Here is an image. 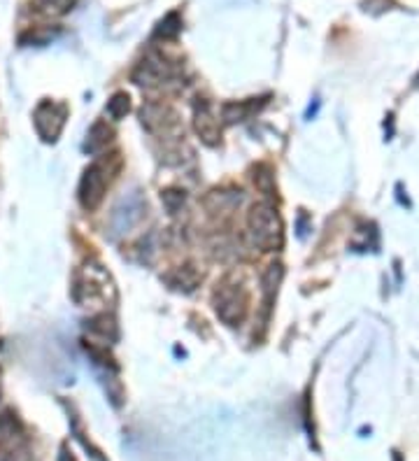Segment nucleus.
<instances>
[{"label": "nucleus", "instance_id": "nucleus-1", "mask_svg": "<svg viewBox=\"0 0 419 461\" xmlns=\"http://www.w3.org/2000/svg\"><path fill=\"white\" fill-rule=\"evenodd\" d=\"M247 229H250L251 245L263 252H275L285 242V229L278 210L270 203H254L247 214Z\"/></svg>", "mask_w": 419, "mask_h": 461}, {"label": "nucleus", "instance_id": "nucleus-2", "mask_svg": "<svg viewBox=\"0 0 419 461\" xmlns=\"http://www.w3.org/2000/svg\"><path fill=\"white\" fill-rule=\"evenodd\" d=\"M119 168V158L117 154L110 158H101V161H96L91 164L89 168L84 170L82 182H79V203H82L84 210H94L101 208L103 198L107 194V186L112 182V173Z\"/></svg>", "mask_w": 419, "mask_h": 461}, {"label": "nucleus", "instance_id": "nucleus-3", "mask_svg": "<svg viewBox=\"0 0 419 461\" xmlns=\"http://www.w3.org/2000/svg\"><path fill=\"white\" fill-rule=\"evenodd\" d=\"M214 312L226 327H241L250 312V294L238 282H222L213 294Z\"/></svg>", "mask_w": 419, "mask_h": 461}, {"label": "nucleus", "instance_id": "nucleus-4", "mask_svg": "<svg viewBox=\"0 0 419 461\" xmlns=\"http://www.w3.org/2000/svg\"><path fill=\"white\" fill-rule=\"evenodd\" d=\"M140 122L159 140H182L185 138V129L179 122V114L175 113L173 107L166 103H145L140 107Z\"/></svg>", "mask_w": 419, "mask_h": 461}, {"label": "nucleus", "instance_id": "nucleus-5", "mask_svg": "<svg viewBox=\"0 0 419 461\" xmlns=\"http://www.w3.org/2000/svg\"><path fill=\"white\" fill-rule=\"evenodd\" d=\"M175 77H178V70H175L173 63H168L159 54L147 57L133 73L135 85L145 86V89H161V86L170 85Z\"/></svg>", "mask_w": 419, "mask_h": 461}, {"label": "nucleus", "instance_id": "nucleus-6", "mask_svg": "<svg viewBox=\"0 0 419 461\" xmlns=\"http://www.w3.org/2000/svg\"><path fill=\"white\" fill-rule=\"evenodd\" d=\"M68 119V105L66 103H56V101H42L38 107H35L33 122L35 131L45 142H54L59 135H61L63 126H66Z\"/></svg>", "mask_w": 419, "mask_h": 461}, {"label": "nucleus", "instance_id": "nucleus-7", "mask_svg": "<svg viewBox=\"0 0 419 461\" xmlns=\"http://www.w3.org/2000/svg\"><path fill=\"white\" fill-rule=\"evenodd\" d=\"M26 438L12 412L0 420V461H26Z\"/></svg>", "mask_w": 419, "mask_h": 461}, {"label": "nucleus", "instance_id": "nucleus-8", "mask_svg": "<svg viewBox=\"0 0 419 461\" xmlns=\"http://www.w3.org/2000/svg\"><path fill=\"white\" fill-rule=\"evenodd\" d=\"M142 214H145V201L140 198V194H129V196L119 201L117 208L112 210L110 229L114 233H126L131 226L142 220Z\"/></svg>", "mask_w": 419, "mask_h": 461}, {"label": "nucleus", "instance_id": "nucleus-9", "mask_svg": "<svg viewBox=\"0 0 419 461\" xmlns=\"http://www.w3.org/2000/svg\"><path fill=\"white\" fill-rule=\"evenodd\" d=\"M194 129L205 145H217L222 140V126L207 101H198L194 105Z\"/></svg>", "mask_w": 419, "mask_h": 461}, {"label": "nucleus", "instance_id": "nucleus-10", "mask_svg": "<svg viewBox=\"0 0 419 461\" xmlns=\"http://www.w3.org/2000/svg\"><path fill=\"white\" fill-rule=\"evenodd\" d=\"M166 282H168V287L175 289V292H194L196 287H198V282H201V273H198V268L191 264H185V266H179V268L170 270L166 276Z\"/></svg>", "mask_w": 419, "mask_h": 461}, {"label": "nucleus", "instance_id": "nucleus-11", "mask_svg": "<svg viewBox=\"0 0 419 461\" xmlns=\"http://www.w3.org/2000/svg\"><path fill=\"white\" fill-rule=\"evenodd\" d=\"M112 135L114 131L105 124V122H96L91 126V131L87 133V142H84V152L87 154H101L103 149H107V145L112 142Z\"/></svg>", "mask_w": 419, "mask_h": 461}, {"label": "nucleus", "instance_id": "nucleus-12", "mask_svg": "<svg viewBox=\"0 0 419 461\" xmlns=\"http://www.w3.org/2000/svg\"><path fill=\"white\" fill-rule=\"evenodd\" d=\"M77 0H33V10L40 17H61L68 10H73Z\"/></svg>", "mask_w": 419, "mask_h": 461}, {"label": "nucleus", "instance_id": "nucleus-13", "mask_svg": "<svg viewBox=\"0 0 419 461\" xmlns=\"http://www.w3.org/2000/svg\"><path fill=\"white\" fill-rule=\"evenodd\" d=\"M259 105L254 101L251 103H226L222 107L223 122H229V124H235V122H245L251 113H257Z\"/></svg>", "mask_w": 419, "mask_h": 461}, {"label": "nucleus", "instance_id": "nucleus-14", "mask_svg": "<svg viewBox=\"0 0 419 461\" xmlns=\"http://www.w3.org/2000/svg\"><path fill=\"white\" fill-rule=\"evenodd\" d=\"M105 110H107V114H110V117L114 119V122H119V119L126 117V114H129V110H131L129 94H123V91L114 94V96H112L110 101H107Z\"/></svg>", "mask_w": 419, "mask_h": 461}, {"label": "nucleus", "instance_id": "nucleus-15", "mask_svg": "<svg viewBox=\"0 0 419 461\" xmlns=\"http://www.w3.org/2000/svg\"><path fill=\"white\" fill-rule=\"evenodd\" d=\"M161 201L168 208V212L173 214L178 212L179 205L185 203V192H179V189H166V192H161Z\"/></svg>", "mask_w": 419, "mask_h": 461}]
</instances>
